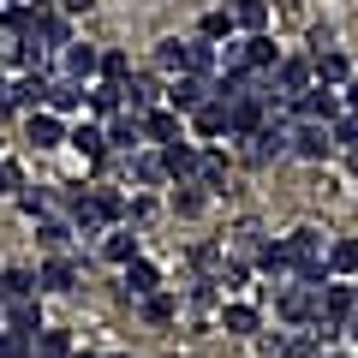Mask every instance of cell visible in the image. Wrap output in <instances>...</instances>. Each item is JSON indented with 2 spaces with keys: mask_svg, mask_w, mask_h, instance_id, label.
<instances>
[{
  "mask_svg": "<svg viewBox=\"0 0 358 358\" xmlns=\"http://www.w3.org/2000/svg\"><path fill=\"white\" fill-rule=\"evenodd\" d=\"M192 131H197V138H209V143L227 138V102H221V96H215V102H203L192 114Z\"/></svg>",
  "mask_w": 358,
  "mask_h": 358,
  "instance_id": "cb8c5ba5",
  "label": "cell"
},
{
  "mask_svg": "<svg viewBox=\"0 0 358 358\" xmlns=\"http://www.w3.org/2000/svg\"><path fill=\"white\" fill-rule=\"evenodd\" d=\"M138 143H143V114H114V126H108V155H138Z\"/></svg>",
  "mask_w": 358,
  "mask_h": 358,
  "instance_id": "e0dca14e",
  "label": "cell"
},
{
  "mask_svg": "<svg viewBox=\"0 0 358 358\" xmlns=\"http://www.w3.org/2000/svg\"><path fill=\"white\" fill-rule=\"evenodd\" d=\"M239 48H245V72H275V66H281V48H275L263 30H257V36H245Z\"/></svg>",
  "mask_w": 358,
  "mask_h": 358,
  "instance_id": "7402d4cb",
  "label": "cell"
},
{
  "mask_svg": "<svg viewBox=\"0 0 358 358\" xmlns=\"http://www.w3.org/2000/svg\"><path fill=\"white\" fill-rule=\"evenodd\" d=\"M203 203H209L203 185H173V215H197Z\"/></svg>",
  "mask_w": 358,
  "mask_h": 358,
  "instance_id": "b9f144b4",
  "label": "cell"
},
{
  "mask_svg": "<svg viewBox=\"0 0 358 358\" xmlns=\"http://www.w3.org/2000/svg\"><path fill=\"white\" fill-rule=\"evenodd\" d=\"M263 245H268V239H263V227H257V221H245V227H239V251L257 263V251H263Z\"/></svg>",
  "mask_w": 358,
  "mask_h": 358,
  "instance_id": "f907efd6",
  "label": "cell"
},
{
  "mask_svg": "<svg viewBox=\"0 0 358 358\" xmlns=\"http://www.w3.org/2000/svg\"><path fill=\"white\" fill-rule=\"evenodd\" d=\"M233 30H239V24H233V13H227V6H215V13H203L197 36H203V42H233Z\"/></svg>",
  "mask_w": 358,
  "mask_h": 358,
  "instance_id": "74e56055",
  "label": "cell"
},
{
  "mask_svg": "<svg viewBox=\"0 0 358 358\" xmlns=\"http://www.w3.org/2000/svg\"><path fill=\"white\" fill-rule=\"evenodd\" d=\"M84 102L96 108V114H126V84H102V78H96V84L84 90Z\"/></svg>",
  "mask_w": 358,
  "mask_h": 358,
  "instance_id": "484cf974",
  "label": "cell"
},
{
  "mask_svg": "<svg viewBox=\"0 0 358 358\" xmlns=\"http://www.w3.org/2000/svg\"><path fill=\"white\" fill-rule=\"evenodd\" d=\"M90 197H96V209H102L108 221H126V197H120L114 185H96V192H90Z\"/></svg>",
  "mask_w": 358,
  "mask_h": 358,
  "instance_id": "ee69618b",
  "label": "cell"
},
{
  "mask_svg": "<svg viewBox=\"0 0 358 358\" xmlns=\"http://www.w3.org/2000/svg\"><path fill=\"white\" fill-rule=\"evenodd\" d=\"M72 358H96V352H78V346H72Z\"/></svg>",
  "mask_w": 358,
  "mask_h": 358,
  "instance_id": "94428289",
  "label": "cell"
},
{
  "mask_svg": "<svg viewBox=\"0 0 358 358\" xmlns=\"http://www.w3.org/2000/svg\"><path fill=\"white\" fill-rule=\"evenodd\" d=\"M341 114H346V102H341V90H329V84H310L305 96L293 102V120H299V126H334Z\"/></svg>",
  "mask_w": 358,
  "mask_h": 358,
  "instance_id": "6da1fadb",
  "label": "cell"
},
{
  "mask_svg": "<svg viewBox=\"0 0 358 358\" xmlns=\"http://www.w3.org/2000/svg\"><path fill=\"white\" fill-rule=\"evenodd\" d=\"M18 209H24V215H48L54 192H48V185H18Z\"/></svg>",
  "mask_w": 358,
  "mask_h": 358,
  "instance_id": "ab89813d",
  "label": "cell"
},
{
  "mask_svg": "<svg viewBox=\"0 0 358 358\" xmlns=\"http://www.w3.org/2000/svg\"><path fill=\"white\" fill-rule=\"evenodd\" d=\"M18 185H24V173H18V167H13V162H0V197H13V192H18Z\"/></svg>",
  "mask_w": 358,
  "mask_h": 358,
  "instance_id": "816d5d0a",
  "label": "cell"
},
{
  "mask_svg": "<svg viewBox=\"0 0 358 358\" xmlns=\"http://www.w3.org/2000/svg\"><path fill=\"white\" fill-rule=\"evenodd\" d=\"M173 317H179V299H173V293L143 299V322H173Z\"/></svg>",
  "mask_w": 358,
  "mask_h": 358,
  "instance_id": "7bdbcfd3",
  "label": "cell"
},
{
  "mask_svg": "<svg viewBox=\"0 0 358 358\" xmlns=\"http://www.w3.org/2000/svg\"><path fill=\"white\" fill-rule=\"evenodd\" d=\"M18 299H42L36 275L30 268H0V305H18Z\"/></svg>",
  "mask_w": 358,
  "mask_h": 358,
  "instance_id": "d4e9b609",
  "label": "cell"
},
{
  "mask_svg": "<svg viewBox=\"0 0 358 358\" xmlns=\"http://www.w3.org/2000/svg\"><path fill=\"white\" fill-rule=\"evenodd\" d=\"M6 108H18V114L48 108V72H30V78H18V84H6Z\"/></svg>",
  "mask_w": 358,
  "mask_h": 358,
  "instance_id": "8fae6325",
  "label": "cell"
},
{
  "mask_svg": "<svg viewBox=\"0 0 358 358\" xmlns=\"http://www.w3.org/2000/svg\"><path fill=\"white\" fill-rule=\"evenodd\" d=\"M341 102H346V114H358V78H352V84L341 90Z\"/></svg>",
  "mask_w": 358,
  "mask_h": 358,
  "instance_id": "11a10c76",
  "label": "cell"
},
{
  "mask_svg": "<svg viewBox=\"0 0 358 358\" xmlns=\"http://www.w3.org/2000/svg\"><path fill=\"white\" fill-rule=\"evenodd\" d=\"M24 138H30V150H54V143H66V120L36 108V114H24Z\"/></svg>",
  "mask_w": 358,
  "mask_h": 358,
  "instance_id": "7c38bea8",
  "label": "cell"
},
{
  "mask_svg": "<svg viewBox=\"0 0 358 358\" xmlns=\"http://www.w3.org/2000/svg\"><path fill=\"white\" fill-rule=\"evenodd\" d=\"M227 13H233V24H239L245 36H257V30L268 24V0H233Z\"/></svg>",
  "mask_w": 358,
  "mask_h": 358,
  "instance_id": "4dcf8cb0",
  "label": "cell"
},
{
  "mask_svg": "<svg viewBox=\"0 0 358 358\" xmlns=\"http://www.w3.org/2000/svg\"><path fill=\"white\" fill-rule=\"evenodd\" d=\"M329 138H334V150H352V143H358V114H341L329 126Z\"/></svg>",
  "mask_w": 358,
  "mask_h": 358,
  "instance_id": "7dc6e473",
  "label": "cell"
},
{
  "mask_svg": "<svg viewBox=\"0 0 358 358\" xmlns=\"http://www.w3.org/2000/svg\"><path fill=\"white\" fill-rule=\"evenodd\" d=\"M0 358H36V341H24V334L0 329Z\"/></svg>",
  "mask_w": 358,
  "mask_h": 358,
  "instance_id": "bcb514c9",
  "label": "cell"
},
{
  "mask_svg": "<svg viewBox=\"0 0 358 358\" xmlns=\"http://www.w3.org/2000/svg\"><path fill=\"white\" fill-rule=\"evenodd\" d=\"M96 72H102V48H90V42H66V48H60V78L90 84Z\"/></svg>",
  "mask_w": 358,
  "mask_h": 358,
  "instance_id": "ba28073f",
  "label": "cell"
},
{
  "mask_svg": "<svg viewBox=\"0 0 358 358\" xmlns=\"http://www.w3.org/2000/svg\"><path fill=\"white\" fill-rule=\"evenodd\" d=\"M257 305H245V299H233V305H221V329L227 334H257Z\"/></svg>",
  "mask_w": 358,
  "mask_h": 358,
  "instance_id": "f546056e",
  "label": "cell"
},
{
  "mask_svg": "<svg viewBox=\"0 0 358 358\" xmlns=\"http://www.w3.org/2000/svg\"><path fill=\"white\" fill-rule=\"evenodd\" d=\"M6 6H18V0H6Z\"/></svg>",
  "mask_w": 358,
  "mask_h": 358,
  "instance_id": "be15d7a7",
  "label": "cell"
},
{
  "mask_svg": "<svg viewBox=\"0 0 358 358\" xmlns=\"http://www.w3.org/2000/svg\"><path fill=\"white\" fill-rule=\"evenodd\" d=\"M203 102H215V78H197V72H179L173 84H167V108H173L179 120H192Z\"/></svg>",
  "mask_w": 358,
  "mask_h": 358,
  "instance_id": "277c9868",
  "label": "cell"
},
{
  "mask_svg": "<svg viewBox=\"0 0 358 358\" xmlns=\"http://www.w3.org/2000/svg\"><path fill=\"white\" fill-rule=\"evenodd\" d=\"M275 310H281L287 322H299V329H310V322L322 317V293H317V287H305V281H287L281 299H275Z\"/></svg>",
  "mask_w": 358,
  "mask_h": 358,
  "instance_id": "5b68a950",
  "label": "cell"
},
{
  "mask_svg": "<svg viewBox=\"0 0 358 358\" xmlns=\"http://www.w3.org/2000/svg\"><path fill=\"white\" fill-rule=\"evenodd\" d=\"M215 293H221L215 281H197V287H192V305H197V310H209V305H215Z\"/></svg>",
  "mask_w": 358,
  "mask_h": 358,
  "instance_id": "f5cc1de1",
  "label": "cell"
},
{
  "mask_svg": "<svg viewBox=\"0 0 358 358\" xmlns=\"http://www.w3.org/2000/svg\"><path fill=\"white\" fill-rule=\"evenodd\" d=\"M96 0H60V13H90Z\"/></svg>",
  "mask_w": 358,
  "mask_h": 358,
  "instance_id": "9f6ffc18",
  "label": "cell"
},
{
  "mask_svg": "<svg viewBox=\"0 0 358 358\" xmlns=\"http://www.w3.org/2000/svg\"><path fill=\"white\" fill-rule=\"evenodd\" d=\"M155 66H162V72H185V42H173V36H167L162 48H155Z\"/></svg>",
  "mask_w": 358,
  "mask_h": 358,
  "instance_id": "f6af8a7d",
  "label": "cell"
},
{
  "mask_svg": "<svg viewBox=\"0 0 358 358\" xmlns=\"http://www.w3.org/2000/svg\"><path fill=\"white\" fill-rule=\"evenodd\" d=\"M126 162H131V179H138V185H167L162 155H155V150H138V155H126Z\"/></svg>",
  "mask_w": 358,
  "mask_h": 358,
  "instance_id": "d590c367",
  "label": "cell"
},
{
  "mask_svg": "<svg viewBox=\"0 0 358 358\" xmlns=\"http://www.w3.org/2000/svg\"><path fill=\"white\" fill-rule=\"evenodd\" d=\"M102 84H131V54L126 48H102Z\"/></svg>",
  "mask_w": 358,
  "mask_h": 358,
  "instance_id": "8d00e7d4",
  "label": "cell"
},
{
  "mask_svg": "<svg viewBox=\"0 0 358 358\" xmlns=\"http://www.w3.org/2000/svg\"><path fill=\"white\" fill-rule=\"evenodd\" d=\"M42 245H48V251H66V239H72V221H42Z\"/></svg>",
  "mask_w": 358,
  "mask_h": 358,
  "instance_id": "c3c4849f",
  "label": "cell"
},
{
  "mask_svg": "<svg viewBox=\"0 0 358 358\" xmlns=\"http://www.w3.org/2000/svg\"><path fill=\"white\" fill-rule=\"evenodd\" d=\"M215 66H221V54H215V42H185V72H197V78H215Z\"/></svg>",
  "mask_w": 358,
  "mask_h": 358,
  "instance_id": "d6a6232c",
  "label": "cell"
},
{
  "mask_svg": "<svg viewBox=\"0 0 358 358\" xmlns=\"http://www.w3.org/2000/svg\"><path fill=\"white\" fill-rule=\"evenodd\" d=\"M310 66H317V84H329V90L352 84V60H346L341 48H317V54H310Z\"/></svg>",
  "mask_w": 358,
  "mask_h": 358,
  "instance_id": "2e32d148",
  "label": "cell"
},
{
  "mask_svg": "<svg viewBox=\"0 0 358 358\" xmlns=\"http://www.w3.org/2000/svg\"><path fill=\"white\" fill-rule=\"evenodd\" d=\"M102 227H108V215L96 209V197L78 192V197H72V233H102Z\"/></svg>",
  "mask_w": 358,
  "mask_h": 358,
  "instance_id": "83f0119b",
  "label": "cell"
},
{
  "mask_svg": "<svg viewBox=\"0 0 358 358\" xmlns=\"http://www.w3.org/2000/svg\"><path fill=\"white\" fill-rule=\"evenodd\" d=\"M143 138L150 143H179L185 138V120H179L173 108H155V114H143Z\"/></svg>",
  "mask_w": 358,
  "mask_h": 358,
  "instance_id": "44dd1931",
  "label": "cell"
},
{
  "mask_svg": "<svg viewBox=\"0 0 358 358\" xmlns=\"http://www.w3.org/2000/svg\"><path fill=\"white\" fill-rule=\"evenodd\" d=\"M268 126V114H263V96H239V102H227V138H257V131Z\"/></svg>",
  "mask_w": 358,
  "mask_h": 358,
  "instance_id": "52a82bcc",
  "label": "cell"
},
{
  "mask_svg": "<svg viewBox=\"0 0 358 358\" xmlns=\"http://www.w3.org/2000/svg\"><path fill=\"white\" fill-rule=\"evenodd\" d=\"M84 108V84H72V78H48V114H78Z\"/></svg>",
  "mask_w": 358,
  "mask_h": 358,
  "instance_id": "603a6c76",
  "label": "cell"
},
{
  "mask_svg": "<svg viewBox=\"0 0 358 358\" xmlns=\"http://www.w3.org/2000/svg\"><path fill=\"white\" fill-rule=\"evenodd\" d=\"M215 287H221V293H239V287H245V263H233V257H227L221 275H215Z\"/></svg>",
  "mask_w": 358,
  "mask_h": 358,
  "instance_id": "681fc988",
  "label": "cell"
},
{
  "mask_svg": "<svg viewBox=\"0 0 358 358\" xmlns=\"http://www.w3.org/2000/svg\"><path fill=\"white\" fill-rule=\"evenodd\" d=\"M78 287V263L72 257H54V263L36 268V293H72Z\"/></svg>",
  "mask_w": 358,
  "mask_h": 358,
  "instance_id": "d6986e66",
  "label": "cell"
},
{
  "mask_svg": "<svg viewBox=\"0 0 358 358\" xmlns=\"http://www.w3.org/2000/svg\"><path fill=\"white\" fill-rule=\"evenodd\" d=\"M346 334H352V346H358V317H352V322H346Z\"/></svg>",
  "mask_w": 358,
  "mask_h": 358,
  "instance_id": "680465c9",
  "label": "cell"
},
{
  "mask_svg": "<svg viewBox=\"0 0 358 358\" xmlns=\"http://www.w3.org/2000/svg\"><path fill=\"white\" fill-rule=\"evenodd\" d=\"M239 155H245L251 167H268L275 155H293V126H287V120H268L257 138H245V143H239Z\"/></svg>",
  "mask_w": 358,
  "mask_h": 358,
  "instance_id": "7a4b0ae2",
  "label": "cell"
},
{
  "mask_svg": "<svg viewBox=\"0 0 358 358\" xmlns=\"http://www.w3.org/2000/svg\"><path fill=\"white\" fill-rule=\"evenodd\" d=\"M346 167H352V173H358V143H352V150H346Z\"/></svg>",
  "mask_w": 358,
  "mask_h": 358,
  "instance_id": "6f0895ef",
  "label": "cell"
},
{
  "mask_svg": "<svg viewBox=\"0 0 358 358\" xmlns=\"http://www.w3.org/2000/svg\"><path fill=\"white\" fill-rule=\"evenodd\" d=\"M155 215V197H131L126 203V221H150Z\"/></svg>",
  "mask_w": 358,
  "mask_h": 358,
  "instance_id": "db71d44e",
  "label": "cell"
},
{
  "mask_svg": "<svg viewBox=\"0 0 358 358\" xmlns=\"http://www.w3.org/2000/svg\"><path fill=\"white\" fill-rule=\"evenodd\" d=\"M281 245H287V257H293V275H299V268H317V263H322V233H317V227H293Z\"/></svg>",
  "mask_w": 358,
  "mask_h": 358,
  "instance_id": "4fadbf2b",
  "label": "cell"
},
{
  "mask_svg": "<svg viewBox=\"0 0 358 358\" xmlns=\"http://www.w3.org/2000/svg\"><path fill=\"white\" fill-rule=\"evenodd\" d=\"M322 263H329V275H358V239H334Z\"/></svg>",
  "mask_w": 358,
  "mask_h": 358,
  "instance_id": "e575fe53",
  "label": "cell"
},
{
  "mask_svg": "<svg viewBox=\"0 0 358 358\" xmlns=\"http://www.w3.org/2000/svg\"><path fill=\"white\" fill-rule=\"evenodd\" d=\"M162 173L173 179V185H197V162H203V150H197L192 138H179V143H162Z\"/></svg>",
  "mask_w": 358,
  "mask_h": 358,
  "instance_id": "8992f818",
  "label": "cell"
},
{
  "mask_svg": "<svg viewBox=\"0 0 358 358\" xmlns=\"http://www.w3.org/2000/svg\"><path fill=\"white\" fill-rule=\"evenodd\" d=\"M30 42H36V48H66V42H72V24H66V13H48V6H36Z\"/></svg>",
  "mask_w": 358,
  "mask_h": 358,
  "instance_id": "9a60e30c",
  "label": "cell"
},
{
  "mask_svg": "<svg viewBox=\"0 0 358 358\" xmlns=\"http://www.w3.org/2000/svg\"><path fill=\"white\" fill-rule=\"evenodd\" d=\"M114 358H126V352H114Z\"/></svg>",
  "mask_w": 358,
  "mask_h": 358,
  "instance_id": "e7e4bbea",
  "label": "cell"
},
{
  "mask_svg": "<svg viewBox=\"0 0 358 358\" xmlns=\"http://www.w3.org/2000/svg\"><path fill=\"white\" fill-rule=\"evenodd\" d=\"M126 108L131 114H155V108H162V84H155V78H131L126 84Z\"/></svg>",
  "mask_w": 358,
  "mask_h": 358,
  "instance_id": "4316f807",
  "label": "cell"
},
{
  "mask_svg": "<svg viewBox=\"0 0 358 358\" xmlns=\"http://www.w3.org/2000/svg\"><path fill=\"white\" fill-rule=\"evenodd\" d=\"M329 150H334L329 126H293V155H299V162H322Z\"/></svg>",
  "mask_w": 358,
  "mask_h": 358,
  "instance_id": "ffe728a7",
  "label": "cell"
},
{
  "mask_svg": "<svg viewBox=\"0 0 358 358\" xmlns=\"http://www.w3.org/2000/svg\"><path fill=\"white\" fill-rule=\"evenodd\" d=\"M120 293H126V299H155V293H162V268L143 263V257H131V263H126V281H120Z\"/></svg>",
  "mask_w": 358,
  "mask_h": 358,
  "instance_id": "5bb4252c",
  "label": "cell"
},
{
  "mask_svg": "<svg viewBox=\"0 0 358 358\" xmlns=\"http://www.w3.org/2000/svg\"><path fill=\"white\" fill-rule=\"evenodd\" d=\"M102 257H108V263H120V268H126L131 257H138V233H131V227H114V233L102 239Z\"/></svg>",
  "mask_w": 358,
  "mask_h": 358,
  "instance_id": "836d02e7",
  "label": "cell"
},
{
  "mask_svg": "<svg viewBox=\"0 0 358 358\" xmlns=\"http://www.w3.org/2000/svg\"><path fill=\"white\" fill-rule=\"evenodd\" d=\"M197 185H203V192H227V155H221V150H203V162H197Z\"/></svg>",
  "mask_w": 358,
  "mask_h": 358,
  "instance_id": "1f68e13d",
  "label": "cell"
},
{
  "mask_svg": "<svg viewBox=\"0 0 358 358\" xmlns=\"http://www.w3.org/2000/svg\"><path fill=\"white\" fill-rule=\"evenodd\" d=\"M310 84H317V66H310V54H281V66L268 72V90H275V96H287V102H299Z\"/></svg>",
  "mask_w": 358,
  "mask_h": 358,
  "instance_id": "3957f363",
  "label": "cell"
},
{
  "mask_svg": "<svg viewBox=\"0 0 358 358\" xmlns=\"http://www.w3.org/2000/svg\"><path fill=\"white\" fill-rule=\"evenodd\" d=\"M0 102H6V72H0Z\"/></svg>",
  "mask_w": 358,
  "mask_h": 358,
  "instance_id": "91938a15",
  "label": "cell"
},
{
  "mask_svg": "<svg viewBox=\"0 0 358 358\" xmlns=\"http://www.w3.org/2000/svg\"><path fill=\"white\" fill-rule=\"evenodd\" d=\"M352 317H358L352 287H346V281H329V287H322V317H317V322H334V329L346 334V322H352Z\"/></svg>",
  "mask_w": 358,
  "mask_h": 358,
  "instance_id": "30bf717a",
  "label": "cell"
},
{
  "mask_svg": "<svg viewBox=\"0 0 358 358\" xmlns=\"http://www.w3.org/2000/svg\"><path fill=\"white\" fill-rule=\"evenodd\" d=\"M352 299H358V287H352Z\"/></svg>",
  "mask_w": 358,
  "mask_h": 358,
  "instance_id": "03108f58",
  "label": "cell"
},
{
  "mask_svg": "<svg viewBox=\"0 0 358 358\" xmlns=\"http://www.w3.org/2000/svg\"><path fill=\"white\" fill-rule=\"evenodd\" d=\"M30 6H48V0H30Z\"/></svg>",
  "mask_w": 358,
  "mask_h": 358,
  "instance_id": "6125c7cd",
  "label": "cell"
},
{
  "mask_svg": "<svg viewBox=\"0 0 358 358\" xmlns=\"http://www.w3.org/2000/svg\"><path fill=\"white\" fill-rule=\"evenodd\" d=\"M257 268H263V275H275V281H293V257H287L281 239H268L263 251H257Z\"/></svg>",
  "mask_w": 358,
  "mask_h": 358,
  "instance_id": "f1b7e54d",
  "label": "cell"
},
{
  "mask_svg": "<svg viewBox=\"0 0 358 358\" xmlns=\"http://www.w3.org/2000/svg\"><path fill=\"white\" fill-rule=\"evenodd\" d=\"M66 143H72L84 162H96V167L108 162V126H96V120H78V126H66Z\"/></svg>",
  "mask_w": 358,
  "mask_h": 358,
  "instance_id": "9c48e42d",
  "label": "cell"
},
{
  "mask_svg": "<svg viewBox=\"0 0 358 358\" xmlns=\"http://www.w3.org/2000/svg\"><path fill=\"white\" fill-rule=\"evenodd\" d=\"M36 358H72V334L66 329H42L36 334Z\"/></svg>",
  "mask_w": 358,
  "mask_h": 358,
  "instance_id": "f35d334b",
  "label": "cell"
},
{
  "mask_svg": "<svg viewBox=\"0 0 358 358\" xmlns=\"http://www.w3.org/2000/svg\"><path fill=\"white\" fill-rule=\"evenodd\" d=\"M0 24L13 30V36H30V24H36V6H30V0H18V6H6V13H0Z\"/></svg>",
  "mask_w": 358,
  "mask_h": 358,
  "instance_id": "60d3db41",
  "label": "cell"
},
{
  "mask_svg": "<svg viewBox=\"0 0 358 358\" xmlns=\"http://www.w3.org/2000/svg\"><path fill=\"white\" fill-rule=\"evenodd\" d=\"M0 329H13V334H24V341H36L48 322H42V299H18V305H6V322Z\"/></svg>",
  "mask_w": 358,
  "mask_h": 358,
  "instance_id": "ac0fdd59",
  "label": "cell"
}]
</instances>
